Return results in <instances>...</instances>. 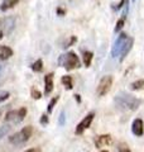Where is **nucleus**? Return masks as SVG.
Returning a JSON list of instances; mask_svg holds the SVG:
<instances>
[{
  "label": "nucleus",
  "mask_w": 144,
  "mask_h": 152,
  "mask_svg": "<svg viewBox=\"0 0 144 152\" xmlns=\"http://www.w3.org/2000/svg\"><path fill=\"white\" fill-rule=\"evenodd\" d=\"M75 42H77V37H76V36H72V37L70 38V41L67 42V45H66L65 47H70V46H72V45H73Z\"/></svg>",
  "instance_id": "nucleus-24"
},
{
  "label": "nucleus",
  "mask_w": 144,
  "mask_h": 152,
  "mask_svg": "<svg viewBox=\"0 0 144 152\" xmlns=\"http://www.w3.org/2000/svg\"><path fill=\"white\" fill-rule=\"evenodd\" d=\"M119 152H132V151L129 150L127 146H123L121 145V146H119Z\"/></svg>",
  "instance_id": "nucleus-27"
},
{
  "label": "nucleus",
  "mask_w": 144,
  "mask_h": 152,
  "mask_svg": "<svg viewBox=\"0 0 144 152\" xmlns=\"http://www.w3.org/2000/svg\"><path fill=\"white\" fill-rule=\"evenodd\" d=\"M32 70L36 71V72H41V71H43V61L41 58L37 60L36 62L32 65Z\"/></svg>",
  "instance_id": "nucleus-16"
},
{
  "label": "nucleus",
  "mask_w": 144,
  "mask_h": 152,
  "mask_svg": "<svg viewBox=\"0 0 144 152\" xmlns=\"http://www.w3.org/2000/svg\"><path fill=\"white\" fill-rule=\"evenodd\" d=\"M61 83L63 84L65 88L68 89V90H71L72 88H73V84H72V77H71V76H62Z\"/></svg>",
  "instance_id": "nucleus-15"
},
{
  "label": "nucleus",
  "mask_w": 144,
  "mask_h": 152,
  "mask_svg": "<svg viewBox=\"0 0 144 152\" xmlns=\"http://www.w3.org/2000/svg\"><path fill=\"white\" fill-rule=\"evenodd\" d=\"M111 143V137L109 134H104L100 136L97 140H96V147H103V146H108Z\"/></svg>",
  "instance_id": "nucleus-11"
},
{
  "label": "nucleus",
  "mask_w": 144,
  "mask_h": 152,
  "mask_svg": "<svg viewBox=\"0 0 144 152\" xmlns=\"http://www.w3.org/2000/svg\"><path fill=\"white\" fill-rule=\"evenodd\" d=\"M65 121H66V115H65V112L62 110L60 114V119H58V124L60 126H63L65 124Z\"/></svg>",
  "instance_id": "nucleus-22"
},
{
  "label": "nucleus",
  "mask_w": 144,
  "mask_h": 152,
  "mask_svg": "<svg viewBox=\"0 0 144 152\" xmlns=\"http://www.w3.org/2000/svg\"><path fill=\"white\" fill-rule=\"evenodd\" d=\"M75 99H76V102H77V103H81V98H80V95L76 94V95H75Z\"/></svg>",
  "instance_id": "nucleus-30"
},
{
  "label": "nucleus",
  "mask_w": 144,
  "mask_h": 152,
  "mask_svg": "<svg viewBox=\"0 0 144 152\" xmlns=\"http://www.w3.org/2000/svg\"><path fill=\"white\" fill-rule=\"evenodd\" d=\"M48 122H49V119H48L47 114H43V115L41 117V124H42V126H47Z\"/></svg>",
  "instance_id": "nucleus-23"
},
{
  "label": "nucleus",
  "mask_w": 144,
  "mask_h": 152,
  "mask_svg": "<svg viewBox=\"0 0 144 152\" xmlns=\"http://www.w3.org/2000/svg\"><path fill=\"white\" fill-rule=\"evenodd\" d=\"M18 3H19V0H4V3H3V5L0 7V9H1L3 12H5L8 9L13 8L14 5H17Z\"/></svg>",
  "instance_id": "nucleus-12"
},
{
  "label": "nucleus",
  "mask_w": 144,
  "mask_h": 152,
  "mask_svg": "<svg viewBox=\"0 0 144 152\" xmlns=\"http://www.w3.org/2000/svg\"><path fill=\"white\" fill-rule=\"evenodd\" d=\"M127 3H128V0H121V1H120L116 7H114V9H118V10H120L121 8H124V5H125Z\"/></svg>",
  "instance_id": "nucleus-26"
},
{
  "label": "nucleus",
  "mask_w": 144,
  "mask_h": 152,
  "mask_svg": "<svg viewBox=\"0 0 144 152\" xmlns=\"http://www.w3.org/2000/svg\"><path fill=\"white\" fill-rule=\"evenodd\" d=\"M58 99H60V96H55V98L51 99L49 104H48V113H52V112H53V108H55V105H56V103L58 102Z\"/></svg>",
  "instance_id": "nucleus-18"
},
{
  "label": "nucleus",
  "mask_w": 144,
  "mask_h": 152,
  "mask_svg": "<svg viewBox=\"0 0 144 152\" xmlns=\"http://www.w3.org/2000/svg\"><path fill=\"white\" fill-rule=\"evenodd\" d=\"M144 86V80H137V81H134L132 85H130V88L132 90H139V89H142Z\"/></svg>",
  "instance_id": "nucleus-17"
},
{
  "label": "nucleus",
  "mask_w": 144,
  "mask_h": 152,
  "mask_svg": "<svg viewBox=\"0 0 144 152\" xmlns=\"http://www.w3.org/2000/svg\"><path fill=\"white\" fill-rule=\"evenodd\" d=\"M133 42H134V39H133V38H129V41H128V43H127V46H125V48H124V51L121 52V55H120V61H123L124 58H125V57H127V55L129 53V51L132 50Z\"/></svg>",
  "instance_id": "nucleus-13"
},
{
  "label": "nucleus",
  "mask_w": 144,
  "mask_h": 152,
  "mask_svg": "<svg viewBox=\"0 0 144 152\" xmlns=\"http://www.w3.org/2000/svg\"><path fill=\"white\" fill-rule=\"evenodd\" d=\"M111 85H113V76L111 75H105L104 77L100 80L96 93H97L99 96H104V95H106L110 91Z\"/></svg>",
  "instance_id": "nucleus-5"
},
{
  "label": "nucleus",
  "mask_w": 144,
  "mask_h": 152,
  "mask_svg": "<svg viewBox=\"0 0 144 152\" xmlns=\"http://www.w3.org/2000/svg\"><path fill=\"white\" fill-rule=\"evenodd\" d=\"M13 56V50L8 46H0V60H8Z\"/></svg>",
  "instance_id": "nucleus-10"
},
{
  "label": "nucleus",
  "mask_w": 144,
  "mask_h": 152,
  "mask_svg": "<svg viewBox=\"0 0 144 152\" xmlns=\"http://www.w3.org/2000/svg\"><path fill=\"white\" fill-rule=\"evenodd\" d=\"M32 133H33V127L27 126V127H24L23 129H20L19 132L14 133V134H12L9 137V142H10L12 145H15V146L23 145L32 137Z\"/></svg>",
  "instance_id": "nucleus-2"
},
{
  "label": "nucleus",
  "mask_w": 144,
  "mask_h": 152,
  "mask_svg": "<svg viewBox=\"0 0 144 152\" xmlns=\"http://www.w3.org/2000/svg\"><path fill=\"white\" fill-rule=\"evenodd\" d=\"M132 132H133V134H135L137 137H140L144 134V124H143V121L140 118L134 119L133 124H132Z\"/></svg>",
  "instance_id": "nucleus-8"
},
{
  "label": "nucleus",
  "mask_w": 144,
  "mask_h": 152,
  "mask_svg": "<svg viewBox=\"0 0 144 152\" xmlns=\"http://www.w3.org/2000/svg\"><path fill=\"white\" fill-rule=\"evenodd\" d=\"M100 152H109V151H105V150H103V151H100Z\"/></svg>",
  "instance_id": "nucleus-33"
},
{
  "label": "nucleus",
  "mask_w": 144,
  "mask_h": 152,
  "mask_svg": "<svg viewBox=\"0 0 144 152\" xmlns=\"http://www.w3.org/2000/svg\"><path fill=\"white\" fill-rule=\"evenodd\" d=\"M1 71H3V67H1V65H0V74H1Z\"/></svg>",
  "instance_id": "nucleus-32"
},
{
  "label": "nucleus",
  "mask_w": 144,
  "mask_h": 152,
  "mask_svg": "<svg viewBox=\"0 0 144 152\" xmlns=\"http://www.w3.org/2000/svg\"><path fill=\"white\" fill-rule=\"evenodd\" d=\"M115 103L119 108L124 109V110H137L140 105V100L138 98L127 93H119L115 96Z\"/></svg>",
  "instance_id": "nucleus-1"
},
{
  "label": "nucleus",
  "mask_w": 144,
  "mask_h": 152,
  "mask_svg": "<svg viewBox=\"0 0 144 152\" xmlns=\"http://www.w3.org/2000/svg\"><path fill=\"white\" fill-rule=\"evenodd\" d=\"M32 98L33 99H41L42 98L41 91H38V90H36V89H32Z\"/></svg>",
  "instance_id": "nucleus-21"
},
{
  "label": "nucleus",
  "mask_w": 144,
  "mask_h": 152,
  "mask_svg": "<svg viewBox=\"0 0 144 152\" xmlns=\"http://www.w3.org/2000/svg\"><path fill=\"white\" fill-rule=\"evenodd\" d=\"M8 98H9V93H8V91H3V93H0V103L4 102V100H7Z\"/></svg>",
  "instance_id": "nucleus-25"
},
{
  "label": "nucleus",
  "mask_w": 144,
  "mask_h": 152,
  "mask_svg": "<svg viewBox=\"0 0 144 152\" xmlns=\"http://www.w3.org/2000/svg\"><path fill=\"white\" fill-rule=\"evenodd\" d=\"M129 37L127 33H120V34L118 36V38L115 39L114 42V45H113V48H111V55L113 57H118L121 55V52L124 51V48H125V46L128 43V41H129Z\"/></svg>",
  "instance_id": "nucleus-4"
},
{
  "label": "nucleus",
  "mask_w": 144,
  "mask_h": 152,
  "mask_svg": "<svg viewBox=\"0 0 144 152\" xmlns=\"http://www.w3.org/2000/svg\"><path fill=\"white\" fill-rule=\"evenodd\" d=\"M9 129H10V127H9V126H3V127H0V140L8 134Z\"/></svg>",
  "instance_id": "nucleus-19"
},
{
  "label": "nucleus",
  "mask_w": 144,
  "mask_h": 152,
  "mask_svg": "<svg viewBox=\"0 0 144 152\" xmlns=\"http://www.w3.org/2000/svg\"><path fill=\"white\" fill-rule=\"evenodd\" d=\"M24 152H39V150H38V148H29V150H27Z\"/></svg>",
  "instance_id": "nucleus-29"
},
{
  "label": "nucleus",
  "mask_w": 144,
  "mask_h": 152,
  "mask_svg": "<svg viewBox=\"0 0 144 152\" xmlns=\"http://www.w3.org/2000/svg\"><path fill=\"white\" fill-rule=\"evenodd\" d=\"M58 64L61 66H63V67L67 70V71H71L73 69H79L80 67V60L79 57L76 56L75 52H68L67 55H62L58 60Z\"/></svg>",
  "instance_id": "nucleus-3"
},
{
  "label": "nucleus",
  "mask_w": 144,
  "mask_h": 152,
  "mask_svg": "<svg viewBox=\"0 0 144 152\" xmlns=\"http://www.w3.org/2000/svg\"><path fill=\"white\" fill-rule=\"evenodd\" d=\"M92 57H94L92 52H90V51L84 52V64H85L86 67H89L91 65V62H92Z\"/></svg>",
  "instance_id": "nucleus-14"
},
{
  "label": "nucleus",
  "mask_w": 144,
  "mask_h": 152,
  "mask_svg": "<svg viewBox=\"0 0 144 152\" xmlns=\"http://www.w3.org/2000/svg\"><path fill=\"white\" fill-rule=\"evenodd\" d=\"M27 115V108H20L19 110H10L5 115V121L7 122H14V123H19L22 122Z\"/></svg>",
  "instance_id": "nucleus-6"
},
{
  "label": "nucleus",
  "mask_w": 144,
  "mask_h": 152,
  "mask_svg": "<svg viewBox=\"0 0 144 152\" xmlns=\"http://www.w3.org/2000/svg\"><path fill=\"white\" fill-rule=\"evenodd\" d=\"M3 36H4V33H3V31H0V39L3 38Z\"/></svg>",
  "instance_id": "nucleus-31"
},
{
  "label": "nucleus",
  "mask_w": 144,
  "mask_h": 152,
  "mask_svg": "<svg viewBox=\"0 0 144 152\" xmlns=\"http://www.w3.org/2000/svg\"><path fill=\"white\" fill-rule=\"evenodd\" d=\"M124 23H125V19L120 18L119 20L116 22V27H115V32H119V31H121V28L124 27Z\"/></svg>",
  "instance_id": "nucleus-20"
},
{
  "label": "nucleus",
  "mask_w": 144,
  "mask_h": 152,
  "mask_svg": "<svg viewBox=\"0 0 144 152\" xmlns=\"http://www.w3.org/2000/svg\"><path fill=\"white\" fill-rule=\"evenodd\" d=\"M53 72H49L44 77V94L48 95L52 93V90H53Z\"/></svg>",
  "instance_id": "nucleus-9"
},
{
  "label": "nucleus",
  "mask_w": 144,
  "mask_h": 152,
  "mask_svg": "<svg viewBox=\"0 0 144 152\" xmlns=\"http://www.w3.org/2000/svg\"><path fill=\"white\" fill-rule=\"evenodd\" d=\"M57 14H61V15H63L65 10H63V9H61V8H58V9H57Z\"/></svg>",
  "instance_id": "nucleus-28"
},
{
  "label": "nucleus",
  "mask_w": 144,
  "mask_h": 152,
  "mask_svg": "<svg viewBox=\"0 0 144 152\" xmlns=\"http://www.w3.org/2000/svg\"><path fill=\"white\" fill-rule=\"evenodd\" d=\"M94 117H95V114H94V113H89L87 115H86L84 119L79 123L77 127H76V129H75V133H76V134H82L84 131H85V129H87V128L91 126V123H92V121H94Z\"/></svg>",
  "instance_id": "nucleus-7"
},
{
  "label": "nucleus",
  "mask_w": 144,
  "mask_h": 152,
  "mask_svg": "<svg viewBox=\"0 0 144 152\" xmlns=\"http://www.w3.org/2000/svg\"><path fill=\"white\" fill-rule=\"evenodd\" d=\"M133 1H135V0H133Z\"/></svg>",
  "instance_id": "nucleus-35"
},
{
  "label": "nucleus",
  "mask_w": 144,
  "mask_h": 152,
  "mask_svg": "<svg viewBox=\"0 0 144 152\" xmlns=\"http://www.w3.org/2000/svg\"><path fill=\"white\" fill-rule=\"evenodd\" d=\"M0 117H1V110H0Z\"/></svg>",
  "instance_id": "nucleus-34"
}]
</instances>
